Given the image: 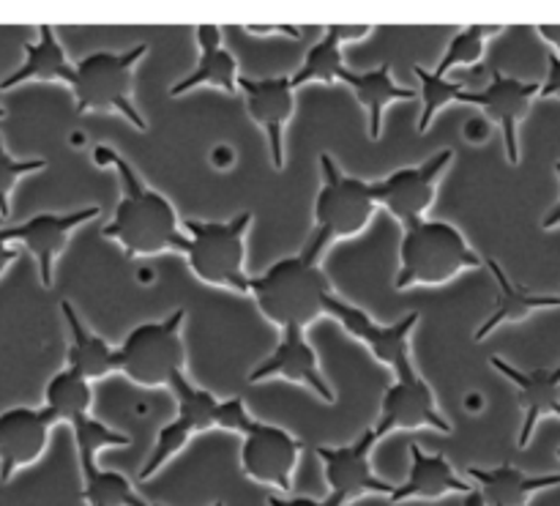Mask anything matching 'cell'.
<instances>
[{
    "label": "cell",
    "instance_id": "1",
    "mask_svg": "<svg viewBox=\"0 0 560 506\" xmlns=\"http://www.w3.org/2000/svg\"><path fill=\"white\" fill-rule=\"evenodd\" d=\"M93 159L102 168L109 164V168L118 170L120 186H124L113 219L102 228L104 239L118 241L120 250L129 257L162 255L167 250L184 252L189 239H186V230L173 203L162 192L151 189L140 179V173L131 168L129 159L115 153L113 148L96 146Z\"/></svg>",
    "mask_w": 560,
    "mask_h": 506
},
{
    "label": "cell",
    "instance_id": "2",
    "mask_svg": "<svg viewBox=\"0 0 560 506\" xmlns=\"http://www.w3.org/2000/svg\"><path fill=\"white\" fill-rule=\"evenodd\" d=\"M328 246L310 235L299 255L271 263L262 274L252 277V296L257 310L279 329H301L326 315V304L334 296L331 283L320 268V257Z\"/></svg>",
    "mask_w": 560,
    "mask_h": 506
},
{
    "label": "cell",
    "instance_id": "3",
    "mask_svg": "<svg viewBox=\"0 0 560 506\" xmlns=\"http://www.w3.org/2000/svg\"><path fill=\"white\" fill-rule=\"evenodd\" d=\"M170 392L175 394V403H178V414H175L173 422L159 430L156 444H153L151 455H148L145 465L140 469V480H151L156 476L180 449L189 444L191 436H200V433L208 430H230L244 436L252 427L255 416L249 414L246 403L241 398L219 400L213 398L208 389L195 387V383L184 376L175 378L170 383Z\"/></svg>",
    "mask_w": 560,
    "mask_h": 506
},
{
    "label": "cell",
    "instance_id": "4",
    "mask_svg": "<svg viewBox=\"0 0 560 506\" xmlns=\"http://www.w3.org/2000/svg\"><path fill=\"white\" fill-rule=\"evenodd\" d=\"M479 266L481 255L474 252L468 239L454 225L441 219H421L402 230L394 288L410 290L416 285H446L457 274Z\"/></svg>",
    "mask_w": 560,
    "mask_h": 506
},
{
    "label": "cell",
    "instance_id": "5",
    "mask_svg": "<svg viewBox=\"0 0 560 506\" xmlns=\"http://www.w3.org/2000/svg\"><path fill=\"white\" fill-rule=\"evenodd\" d=\"M148 44H137L131 49H98L74 64V91L77 113H120L135 129L145 131V118L137 110L135 99V66L145 58Z\"/></svg>",
    "mask_w": 560,
    "mask_h": 506
},
{
    "label": "cell",
    "instance_id": "6",
    "mask_svg": "<svg viewBox=\"0 0 560 506\" xmlns=\"http://www.w3.org/2000/svg\"><path fill=\"white\" fill-rule=\"evenodd\" d=\"M252 214L244 211L228 222H184L186 244L184 255L191 274L211 288L252 294V277L246 274V233Z\"/></svg>",
    "mask_w": 560,
    "mask_h": 506
},
{
    "label": "cell",
    "instance_id": "7",
    "mask_svg": "<svg viewBox=\"0 0 560 506\" xmlns=\"http://www.w3.org/2000/svg\"><path fill=\"white\" fill-rule=\"evenodd\" d=\"M186 310H175L164 321L140 323L118 345V372L145 389L167 387L186 372L184 345Z\"/></svg>",
    "mask_w": 560,
    "mask_h": 506
},
{
    "label": "cell",
    "instance_id": "8",
    "mask_svg": "<svg viewBox=\"0 0 560 506\" xmlns=\"http://www.w3.org/2000/svg\"><path fill=\"white\" fill-rule=\"evenodd\" d=\"M377 211L375 181L339 170L331 153H320V189L315 197V239L331 244L364 233Z\"/></svg>",
    "mask_w": 560,
    "mask_h": 506
},
{
    "label": "cell",
    "instance_id": "9",
    "mask_svg": "<svg viewBox=\"0 0 560 506\" xmlns=\"http://www.w3.org/2000/svg\"><path fill=\"white\" fill-rule=\"evenodd\" d=\"M377 441L381 438H377L375 427H370L355 441L342 444V447L315 449L328 482V496L339 498L345 506L364 496H394L397 487L381 480L372 469V449H375Z\"/></svg>",
    "mask_w": 560,
    "mask_h": 506
},
{
    "label": "cell",
    "instance_id": "10",
    "mask_svg": "<svg viewBox=\"0 0 560 506\" xmlns=\"http://www.w3.org/2000/svg\"><path fill=\"white\" fill-rule=\"evenodd\" d=\"M452 159V148H443V151H438L427 162L413 164V168H399L392 175H386V179L375 181L377 206L386 208L402 225V230L427 219V211L435 203L438 181L446 173Z\"/></svg>",
    "mask_w": 560,
    "mask_h": 506
},
{
    "label": "cell",
    "instance_id": "11",
    "mask_svg": "<svg viewBox=\"0 0 560 506\" xmlns=\"http://www.w3.org/2000/svg\"><path fill=\"white\" fill-rule=\"evenodd\" d=\"M430 430L452 433V425L441 414L435 403V392L421 378L416 365L399 367L394 372L392 387L386 389L381 403V419H377V438H386L394 430Z\"/></svg>",
    "mask_w": 560,
    "mask_h": 506
},
{
    "label": "cell",
    "instance_id": "12",
    "mask_svg": "<svg viewBox=\"0 0 560 506\" xmlns=\"http://www.w3.org/2000/svg\"><path fill=\"white\" fill-rule=\"evenodd\" d=\"M241 444V469L257 485L273 487V491H293L295 465H299L304 444L288 433L284 427L268 425V422H252Z\"/></svg>",
    "mask_w": 560,
    "mask_h": 506
},
{
    "label": "cell",
    "instance_id": "13",
    "mask_svg": "<svg viewBox=\"0 0 560 506\" xmlns=\"http://www.w3.org/2000/svg\"><path fill=\"white\" fill-rule=\"evenodd\" d=\"M326 315L337 318V321L348 329V334H353V337L392 372H397L399 367L413 365L410 337H413V329L416 323H419V312H410V315L399 318L392 326H383V323L372 321L361 307L350 304V301L339 299V296L334 294L326 304Z\"/></svg>",
    "mask_w": 560,
    "mask_h": 506
},
{
    "label": "cell",
    "instance_id": "14",
    "mask_svg": "<svg viewBox=\"0 0 560 506\" xmlns=\"http://www.w3.org/2000/svg\"><path fill=\"white\" fill-rule=\"evenodd\" d=\"M541 82H525L517 77L501 74V71H492L490 82H487L485 91H465L459 102L474 104L481 113L490 115L492 124L501 129L503 146H506V157L512 164H520V124L525 120V115L530 113V104L534 99H539Z\"/></svg>",
    "mask_w": 560,
    "mask_h": 506
},
{
    "label": "cell",
    "instance_id": "15",
    "mask_svg": "<svg viewBox=\"0 0 560 506\" xmlns=\"http://www.w3.org/2000/svg\"><path fill=\"white\" fill-rule=\"evenodd\" d=\"M241 96L249 118L266 131L273 170L284 168V129L295 113V88L290 77H241Z\"/></svg>",
    "mask_w": 560,
    "mask_h": 506
},
{
    "label": "cell",
    "instance_id": "16",
    "mask_svg": "<svg viewBox=\"0 0 560 506\" xmlns=\"http://www.w3.org/2000/svg\"><path fill=\"white\" fill-rule=\"evenodd\" d=\"M102 214L98 206H88L80 208V211H69V214H36L27 222L14 225L9 228L11 241H20L38 263V279H42V288H52V277H55V261H58L60 252L66 250L69 244V235L74 233L80 225L91 222Z\"/></svg>",
    "mask_w": 560,
    "mask_h": 506
},
{
    "label": "cell",
    "instance_id": "17",
    "mask_svg": "<svg viewBox=\"0 0 560 506\" xmlns=\"http://www.w3.org/2000/svg\"><path fill=\"white\" fill-rule=\"evenodd\" d=\"M490 365L492 370L501 372L517 389V403L520 411H523V427H520L517 444L520 449H525L541 419H550V416L560 419V365L539 367V370H520V367L509 365L501 356H492Z\"/></svg>",
    "mask_w": 560,
    "mask_h": 506
},
{
    "label": "cell",
    "instance_id": "18",
    "mask_svg": "<svg viewBox=\"0 0 560 506\" xmlns=\"http://www.w3.org/2000/svg\"><path fill=\"white\" fill-rule=\"evenodd\" d=\"M271 378L301 383V387L312 389L323 403H334L331 383L323 376L315 348H312L310 340H306V334L301 329H284L282 340L271 350V356L249 372V383L271 381Z\"/></svg>",
    "mask_w": 560,
    "mask_h": 506
},
{
    "label": "cell",
    "instance_id": "19",
    "mask_svg": "<svg viewBox=\"0 0 560 506\" xmlns=\"http://www.w3.org/2000/svg\"><path fill=\"white\" fill-rule=\"evenodd\" d=\"M55 427L44 409H9L0 414V482H9L20 469L36 463Z\"/></svg>",
    "mask_w": 560,
    "mask_h": 506
},
{
    "label": "cell",
    "instance_id": "20",
    "mask_svg": "<svg viewBox=\"0 0 560 506\" xmlns=\"http://www.w3.org/2000/svg\"><path fill=\"white\" fill-rule=\"evenodd\" d=\"M476 487L454 471L443 455H427L419 444L410 447V471L408 480L397 485L392 502H441L446 496H468Z\"/></svg>",
    "mask_w": 560,
    "mask_h": 506
},
{
    "label": "cell",
    "instance_id": "21",
    "mask_svg": "<svg viewBox=\"0 0 560 506\" xmlns=\"http://www.w3.org/2000/svg\"><path fill=\"white\" fill-rule=\"evenodd\" d=\"M195 38L197 47H200V58H197L195 69L184 80H178L170 88V96H184V93H191L195 88L202 85L219 88V91L235 96L241 91L238 60H235V55L230 49L222 47V31L213 25H200L195 31Z\"/></svg>",
    "mask_w": 560,
    "mask_h": 506
},
{
    "label": "cell",
    "instance_id": "22",
    "mask_svg": "<svg viewBox=\"0 0 560 506\" xmlns=\"http://www.w3.org/2000/svg\"><path fill=\"white\" fill-rule=\"evenodd\" d=\"M465 476L479 487L485 506H528L536 493L560 485V474H528L512 463L495 469L468 465Z\"/></svg>",
    "mask_w": 560,
    "mask_h": 506
},
{
    "label": "cell",
    "instance_id": "23",
    "mask_svg": "<svg viewBox=\"0 0 560 506\" xmlns=\"http://www.w3.org/2000/svg\"><path fill=\"white\" fill-rule=\"evenodd\" d=\"M485 263H487V268H490L492 279H495L498 296H495V304H492L490 315H487V321L476 329V334H474L476 343L487 340L492 332H498L501 326H506V323H520V321H525L528 315H534V312L556 310V307H560V296L536 294V290L523 288V285L514 283V279L503 272V266L495 261V257H487Z\"/></svg>",
    "mask_w": 560,
    "mask_h": 506
},
{
    "label": "cell",
    "instance_id": "24",
    "mask_svg": "<svg viewBox=\"0 0 560 506\" xmlns=\"http://www.w3.org/2000/svg\"><path fill=\"white\" fill-rule=\"evenodd\" d=\"M60 312H63V321L71 334L69 350H66V367L91 383L118 372V348H113L107 340L91 332L85 321L77 315L71 301H60Z\"/></svg>",
    "mask_w": 560,
    "mask_h": 506
},
{
    "label": "cell",
    "instance_id": "25",
    "mask_svg": "<svg viewBox=\"0 0 560 506\" xmlns=\"http://www.w3.org/2000/svg\"><path fill=\"white\" fill-rule=\"evenodd\" d=\"M25 82H74V64L66 58L63 44L49 25L38 27L36 42L25 44V60L5 80H0V93Z\"/></svg>",
    "mask_w": 560,
    "mask_h": 506
},
{
    "label": "cell",
    "instance_id": "26",
    "mask_svg": "<svg viewBox=\"0 0 560 506\" xmlns=\"http://www.w3.org/2000/svg\"><path fill=\"white\" fill-rule=\"evenodd\" d=\"M339 82L353 91V96L359 99L361 107L366 110V131H370L372 140H381L383 135V110L394 102H408L416 93L410 88H402L394 82V69L392 64H381L377 69L370 71H345L339 77Z\"/></svg>",
    "mask_w": 560,
    "mask_h": 506
},
{
    "label": "cell",
    "instance_id": "27",
    "mask_svg": "<svg viewBox=\"0 0 560 506\" xmlns=\"http://www.w3.org/2000/svg\"><path fill=\"white\" fill-rule=\"evenodd\" d=\"M91 403H93V389L91 381H85L82 376L71 372L69 367H63L60 372H55L49 378L47 389H44V405L42 409L52 416V422H77L80 416L91 414Z\"/></svg>",
    "mask_w": 560,
    "mask_h": 506
},
{
    "label": "cell",
    "instance_id": "28",
    "mask_svg": "<svg viewBox=\"0 0 560 506\" xmlns=\"http://www.w3.org/2000/svg\"><path fill=\"white\" fill-rule=\"evenodd\" d=\"M82 502L88 506H153L118 471L102 469L96 460H80Z\"/></svg>",
    "mask_w": 560,
    "mask_h": 506
},
{
    "label": "cell",
    "instance_id": "29",
    "mask_svg": "<svg viewBox=\"0 0 560 506\" xmlns=\"http://www.w3.org/2000/svg\"><path fill=\"white\" fill-rule=\"evenodd\" d=\"M342 47H345V42H342V36H339V25H331L320 42L312 44V49L306 53L304 64L299 66V71H295L293 77H290L295 91L304 85H312V82H326V85L339 82V77L348 71V66H345Z\"/></svg>",
    "mask_w": 560,
    "mask_h": 506
},
{
    "label": "cell",
    "instance_id": "30",
    "mask_svg": "<svg viewBox=\"0 0 560 506\" xmlns=\"http://www.w3.org/2000/svg\"><path fill=\"white\" fill-rule=\"evenodd\" d=\"M501 31L503 27H498V25H470V27H465V31L454 33L452 42H448L446 49H443L441 64L435 66V74L446 77L448 80V74H452V71L463 69V66L481 64L487 42H490V38H495Z\"/></svg>",
    "mask_w": 560,
    "mask_h": 506
},
{
    "label": "cell",
    "instance_id": "31",
    "mask_svg": "<svg viewBox=\"0 0 560 506\" xmlns=\"http://www.w3.org/2000/svg\"><path fill=\"white\" fill-rule=\"evenodd\" d=\"M413 74L419 77L421 82V91H419L421 115L416 129H419V135H424V131L432 126V120H435V115L441 113L446 104L459 102V99H463L465 88L459 85V82L446 80V77H438L435 71H427L424 66H413Z\"/></svg>",
    "mask_w": 560,
    "mask_h": 506
},
{
    "label": "cell",
    "instance_id": "32",
    "mask_svg": "<svg viewBox=\"0 0 560 506\" xmlns=\"http://www.w3.org/2000/svg\"><path fill=\"white\" fill-rule=\"evenodd\" d=\"M71 433H74L77 460H96L102 449L126 447V444H129V436H124V433L102 425V422L93 419L91 414L80 416L77 422H71Z\"/></svg>",
    "mask_w": 560,
    "mask_h": 506
},
{
    "label": "cell",
    "instance_id": "33",
    "mask_svg": "<svg viewBox=\"0 0 560 506\" xmlns=\"http://www.w3.org/2000/svg\"><path fill=\"white\" fill-rule=\"evenodd\" d=\"M44 168H47V159L11 157L3 146V135H0V217L5 219L11 214V192H14L16 181H22L31 173H38Z\"/></svg>",
    "mask_w": 560,
    "mask_h": 506
},
{
    "label": "cell",
    "instance_id": "34",
    "mask_svg": "<svg viewBox=\"0 0 560 506\" xmlns=\"http://www.w3.org/2000/svg\"><path fill=\"white\" fill-rule=\"evenodd\" d=\"M539 99H560V58L556 53H547V77L541 82Z\"/></svg>",
    "mask_w": 560,
    "mask_h": 506
},
{
    "label": "cell",
    "instance_id": "35",
    "mask_svg": "<svg viewBox=\"0 0 560 506\" xmlns=\"http://www.w3.org/2000/svg\"><path fill=\"white\" fill-rule=\"evenodd\" d=\"M268 506H345L339 498H284V496H268Z\"/></svg>",
    "mask_w": 560,
    "mask_h": 506
},
{
    "label": "cell",
    "instance_id": "36",
    "mask_svg": "<svg viewBox=\"0 0 560 506\" xmlns=\"http://www.w3.org/2000/svg\"><path fill=\"white\" fill-rule=\"evenodd\" d=\"M246 33L252 36H290V38H299V31L290 25H246Z\"/></svg>",
    "mask_w": 560,
    "mask_h": 506
},
{
    "label": "cell",
    "instance_id": "37",
    "mask_svg": "<svg viewBox=\"0 0 560 506\" xmlns=\"http://www.w3.org/2000/svg\"><path fill=\"white\" fill-rule=\"evenodd\" d=\"M16 261V250L11 246V233L9 228H0V277L5 274V268Z\"/></svg>",
    "mask_w": 560,
    "mask_h": 506
},
{
    "label": "cell",
    "instance_id": "38",
    "mask_svg": "<svg viewBox=\"0 0 560 506\" xmlns=\"http://www.w3.org/2000/svg\"><path fill=\"white\" fill-rule=\"evenodd\" d=\"M536 31L545 38V44H550V53H556L560 58V25H539Z\"/></svg>",
    "mask_w": 560,
    "mask_h": 506
},
{
    "label": "cell",
    "instance_id": "39",
    "mask_svg": "<svg viewBox=\"0 0 560 506\" xmlns=\"http://www.w3.org/2000/svg\"><path fill=\"white\" fill-rule=\"evenodd\" d=\"M556 173H558V179H560V162L556 164ZM541 228H545V230L560 228V200L556 203V208H552V211L547 214V217H545V222H541Z\"/></svg>",
    "mask_w": 560,
    "mask_h": 506
},
{
    "label": "cell",
    "instance_id": "40",
    "mask_svg": "<svg viewBox=\"0 0 560 506\" xmlns=\"http://www.w3.org/2000/svg\"><path fill=\"white\" fill-rule=\"evenodd\" d=\"M153 506H162V504H153ZM211 506H224V502H217V504H211Z\"/></svg>",
    "mask_w": 560,
    "mask_h": 506
},
{
    "label": "cell",
    "instance_id": "41",
    "mask_svg": "<svg viewBox=\"0 0 560 506\" xmlns=\"http://www.w3.org/2000/svg\"><path fill=\"white\" fill-rule=\"evenodd\" d=\"M3 115H5V110H3V107H0V118H3Z\"/></svg>",
    "mask_w": 560,
    "mask_h": 506
},
{
    "label": "cell",
    "instance_id": "42",
    "mask_svg": "<svg viewBox=\"0 0 560 506\" xmlns=\"http://www.w3.org/2000/svg\"><path fill=\"white\" fill-rule=\"evenodd\" d=\"M558 458H560V449H558Z\"/></svg>",
    "mask_w": 560,
    "mask_h": 506
}]
</instances>
